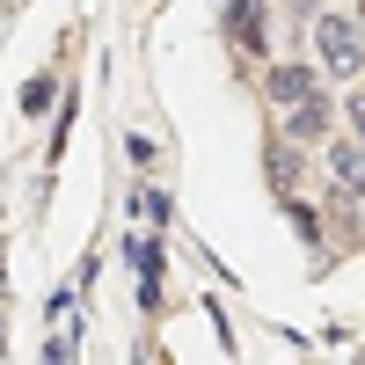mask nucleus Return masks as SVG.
I'll list each match as a JSON object with an SVG mask.
<instances>
[{
    "label": "nucleus",
    "mask_w": 365,
    "mask_h": 365,
    "mask_svg": "<svg viewBox=\"0 0 365 365\" xmlns=\"http://www.w3.org/2000/svg\"><path fill=\"white\" fill-rule=\"evenodd\" d=\"M344 117H351V132H358V139H365V88H358V96H351V103H344Z\"/></svg>",
    "instance_id": "nucleus-7"
},
{
    "label": "nucleus",
    "mask_w": 365,
    "mask_h": 365,
    "mask_svg": "<svg viewBox=\"0 0 365 365\" xmlns=\"http://www.w3.org/2000/svg\"><path fill=\"white\" fill-rule=\"evenodd\" d=\"M358 81H365V73H358Z\"/></svg>",
    "instance_id": "nucleus-9"
},
{
    "label": "nucleus",
    "mask_w": 365,
    "mask_h": 365,
    "mask_svg": "<svg viewBox=\"0 0 365 365\" xmlns=\"http://www.w3.org/2000/svg\"><path fill=\"white\" fill-rule=\"evenodd\" d=\"M278 117H285V132H278V139H292V146H322L329 132H336L329 88H322V96H307V103H292V110H278Z\"/></svg>",
    "instance_id": "nucleus-3"
},
{
    "label": "nucleus",
    "mask_w": 365,
    "mask_h": 365,
    "mask_svg": "<svg viewBox=\"0 0 365 365\" xmlns=\"http://www.w3.org/2000/svg\"><path fill=\"white\" fill-rule=\"evenodd\" d=\"M336 8H365V0H336Z\"/></svg>",
    "instance_id": "nucleus-8"
},
{
    "label": "nucleus",
    "mask_w": 365,
    "mask_h": 365,
    "mask_svg": "<svg viewBox=\"0 0 365 365\" xmlns=\"http://www.w3.org/2000/svg\"><path fill=\"white\" fill-rule=\"evenodd\" d=\"M234 51L263 58L270 51V29H263V0H234Z\"/></svg>",
    "instance_id": "nucleus-5"
},
{
    "label": "nucleus",
    "mask_w": 365,
    "mask_h": 365,
    "mask_svg": "<svg viewBox=\"0 0 365 365\" xmlns=\"http://www.w3.org/2000/svg\"><path fill=\"white\" fill-rule=\"evenodd\" d=\"M322 73L314 66H299V58H285V66H263V103L270 110H292V103H307V96H322Z\"/></svg>",
    "instance_id": "nucleus-2"
},
{
    "label": "nucleus",
    "mask_w": 365,
    "mask_h": 365,
    "mask_svg": "<svg viewBox=\"0 0 365 365\" xmlns=\"http://www.w3.org/2000/svg\"><path fill=\"white\" fill-rule=\"evenodd\" d=\"M44 103H51V73H37V81H29V88H22V110H29V117H37Z\"/></svg>",
    "instance_id": "nucleus-6"
},
{
    "label": "nucleus",
    "mask_w": 365,
    "mask_h": 365,
    "mask_svg": "<svg viewBox=\"0 0 365 365\" xmlns=\"http://www.w3.org/2000/svg\"><path fill=\"white\" fill-rule=\"evenodd\" d=\"M307 44H314V73L322 81H358L365 73V8L322 0L307 15Z\"/></svg>",
    "instance_id": "nucleus-1"
},
{
    "label": "nucleus",
    "mask_w": 365,
    "mask_h": 365,
    "mask_svg": "<svg viewBox=\"0 0 365 365\" xmlns=\"http://www.w3.org/2000/svg\"><path fill=\"white\" fill-rule=\"evenodd\" d=\"M322 168H329V182H344L351 197H365V139H322Z\"/></svg>",
    "instance_id": "nucleus-4"
}]
</instances>
